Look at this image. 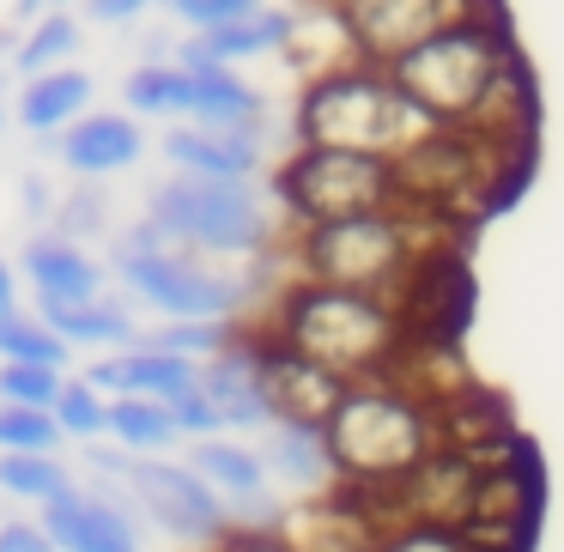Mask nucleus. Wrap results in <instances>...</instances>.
Returning <instances> with one entry per match:
<instances>
[{"mask_svg": "<svg viewBox=\"0 0 564 552\" xmlns=\"http://www.w3.org/2000/svg\"><path fill=\"white\" fill-rule=\"evenodd\" d=\"M322 443H328L334 479L370 498L443 450V407L401 377L346 382L340 407L322 419Z\"/></svg>", "mask_w": 564, "mask_h": 552, "instance_id": "f257e3e1", "label": "nucleus"}, {"mask_svg": "<svg viewBox=\"0 0 564 552\" xmlns=\"http://www.w3.org/2000/svg\"><path fill=\"white\" fill-rule=\"evenodd\" d=\"M261 334L285 353L334 370L340 382L401 377V358H406V316L389 297L316 285V280L285 285V297L273 304V322Z\"/></svg>", "mask_w": 564, "mask_h": 552, "instance_id": "f03ea898", "label": "nucleus"}, {"mask_svg": "<svg viewBox=\"0 0 564 552\" xmlns=\"http://www.w3.org/2000/svg\"><path fill=\"white\" fill-rule=\"evenodd\" d=\"M292 256L304 280L389 297L401 310L413 280L437 261V219L389 207V213H358V219H334V225H304Z\"/></svg>", "mask_w": 564, "mask_h": 552, "instance_id": "7ed1b4c3", "label": "nucleus"}, {"mask_svg": "<svg viewBox=\"0 0 564 552\" xmlns=\"http://www.w3.org/2000/svg\"><path fill=\"white\" fill-rule=\"evenodd\" d=\"M431 128L437 122H425V116L401 98V86L370 62L310 79L304 98H297V147L365 152V159L394 164L401 152H413Z\"/></svg>", "mask_w": 564, "mask_h": 552, "instance_id": "20e7f679", "label": "nucleus"}, {"mask_svg": "<svg viewBox=\"0 0 564 552\" xmlns=\"http://www.w3.org/2000/svg\"><path fill=\"white\" fill-rule=\"evenodd\" d=\"M116 273H122L128 292L147 297L152 310H164L171 322H237V310H243V280L164 243V231L152 219H140L116 243Z\"/></svg>", "mask_w": 564, "mask_h": 552, "instance_id": "39448f33", "label": "nucleus"}, {"mask_svg": "<svg viewBox=\"0 0 564 552\" xmlns=\"http://www.w3.org/2000/svg\"><path fill=\"white\" fill-rule=\"evenodd\" d=\"M152 225L176 249H207V256H261L273 243V213L249 183H200V176H171L152 195Z\"/></svg>", "mask_w": 564, "mask_h": 552, "instance_id": "423d86ee", "label": "nucleus"}, {"mask_svg": "<svg viewBox=\"0 0 564 552\" xmlns=\"http://www.w3.org/2000/svg\"><path fill=\"white\" fill-rule=\"evenodd\" d=\"M273 195L285 201V213H292L297 225H334V219H358V213L401 207L389 159L334 152V147H297L292 159L273 171Z\"/></svg>", "mask_w": 564, "mask_h": 552, "instance_id": "0eeeda50", "label": "nucleus"}, {"mask_svg": "<svg viewBox=\"0 0 564 552\" xmlns=\"http://www.w3.org/2000/svg\"><path fill=\"white\" fill-rule=\"evenodd\" d=\"M116 486L134 498V510L147 516L152 528H164L183 546H219L231 534V510L225 498L183 462H159V455H128L122 479Z\"/></svg>", "mask_w": 564, "mask_h": 552, "instance_id": "6e6552de", "label": "nucleus"}, {"mask_svg": "<svg viewBox=\"0 0 564 552\" xmlns=\"http://www.w3.org/2000/svg\"><path fill=\"white\" fill-rule=\"evenodd\" d=\"M491 0H334L346 37H352L358 62L389 67L406 50L431 43L437 31H455L467 19H486Z\"/></svg>", "mask_w": 564, "mask_h": 552, "instance_id": "1a4fd4ad", "label": "nucleus"}, {"mask_svg": "<svg viewBox=\"0 0 564 552\" xmlns=\"http://www.w3.org/2000/svg\"><path fill=\"white\" fill-rule=\"evenodd\" d=\"M37 528L55 540V552H140V510L116 479L55 491Z\"/></svg>", "mask_w": 564, "mask_h": 552, "instance_id": "9d476101", "label": "nucleus"}, {"mask_svg": "<svg viewBox=\"0 0 564 552\" xmlns=\"http://www.w3.org/2000/svg\"><path fill=\"white\" fill-rule=\"evenodd\" d=\"M249 353H256V370H261V389H268V413L273 425H316L340 407L346 382L334 377V370L310 365V358L285 353V346H273L268 334H243Z\"/></svg>", "mask_w": 564, "mask_h": 552, "instance_id": "9b49d317", "label": "nucleus"}, {"mask_svg": "<svg viewBox=\"0 0 564 552\" xmlns=\"http://www.w3.org/2000/svg\"><path fill=\"white\" fill-rule=\"evenodd\" d=\"M195 389L213 401V413H219L225 431H268L273 413H268V389H261V370H256V353H249V340L237 334L231 353L207 358V365H195Z\"/></svg>", "mask_w": 564, "mask_h": 552, "instance_id": "f8f14e48", "label": "nucleus"}, {"mask_svg": "<svg viewBox=\"0 0 564 552\" xmlns=\"http://www.w3.org/2000/svg\"><path fill=\"white\" fill-rule=\"evenodd\" d=\"M91 389L110 401V394H140V401H171V394H183L188 382H195V365L176 353H164V346L152 340H134L122 346V358H104V365H91Z\"/></svg>", "mask_w": 564, "mask_h": 552, "instance_id": "ddd939ff", "label": "nucleus"}, {"mask_svg": "<svg viewBox=\"0 0 564 552\" xmlns=\"http://www.w3.org/2000/svg\"><path fill=\"white\" fill-rule=\"evenodd\" d=\"M140 152H147V134H140L134 116H79L74 128L62 134V164L74 176H116L128 171V164H140Z\"/></svg>", "mask_w": 564, "mask_h": 552, "instance_id": "4468645a", "label": "nucleus"}, {"mask_svg": "<svg viewBox=\"0 0 564 552\" xmlns=\"http://www.w3.org/2000/svg\"><path fill=\"white\" fill-rule=\"evenodd\" d=\"M164 159L176 164V176L249 183L261 164V147L249 134H219V128H176V134H164Z\"/></svg>", "mask_w": 564, "mask_h": 552, "instance_id": "2eb2a0df", "label": "nucleus"}, {"mask_svg": "<svg viewBox=\"0 0 564 552\" xmlns=\"http://www.w3.org/2000/svg\"><path fill=\"white\" fill-rule=\"evenodd\" d=\"M188 116H195V128L261 140L268 104H261V91H249L231 67H200V74H188Z\"/></svg>", "mask_w": 564, "mask_h": 552, "instance_id": "dca6fc26", "label": "nucleus"}, {"mask_svg": "<svg viewBox=\"0 0 564 552\" xmlns=\"http://www.w3.org/2000/svg\"><path fill=\"white\" fill-rule=\"evenodd\" d=\"M25 280L37 285V297H62V304H79V297H104V268L67 237H31L25 256H19Z\"/></svg>", "mask_w": 564, "mask_h": 552, "instance_id": "f3484780", "label": "nucleus"}, {"mask_svg": "<svg viewBox=\"0 0 564 552\" xmlns=\"http://www.w3.org/2000/svg\"><path fill=\"white\" fill-rule=\"evenodd\" d=\"M43 310V328L62 334L67 346H134V316H128V304H116V297H79V304H62V297H37Z\"/></svg>", "mask_w": 564, "mask_h": 552, "instance_id": "a211bd4d", "label": "nucleus"}, {"mask_svg": "<svg viewBox=\"0 0 564 552\" xmlns=\"http://www.w3.org/2000/svg\"><path fill=\"white\" fill-rule=\"evenodd\" d=\"M188 467H195L213 491H219L225 510H237V504H249V498H261V491H268L261 450H249V443H237V437H200L195 450H188Z\"/></svg>", "mask_w": 564, "mask_h": 552, "instance_id": "6ab92c4d", "label": "nucleus"}, {"mask_svg": "<svg viewBox=\"0 0 564 552\" xmlns=\"http://www.w3.org/2000/svg\"><path fill=\"white\" fill-rule=\"evenodd\" d=\"M86 104H91V79L79 67H50V74L25 79V91H19V122L31 134H55V128H74L86 116Z\"/></svg>", "mask_w": 564, "mask_h": 552, "instance_id": "aec40b11", "label": "nucleus"}, {"mask_svg": "<svg viewBox=\"0 0 564 552\" xmlns=\"http://www.w3.org/2000/svg\"><path fill=\"white\" fill-rule=\"evenodd\" d=\"M261 467H268V479H285L292 491H316V486H328V479H334L328 443H322L316 425H268Z\"/></svg>", "mask_w": 564, "mask_h": 552, "instance_id": "412c9836", "label": "nucleus"}, {"mask_svg": "<svg viewBox=\"0 0 564 552\" xmlns=\"http://www.w3.org/2000/svg\"><path fill=\"white\" fill-rule=\"evenodd\" d=\"M285 55L304 79H322V74H340V67H358V50L346 37L340 13L322 7V13H292V37H285Z\"/></svg>", "mask_w": 564, "mask_h": 552, "instance_id": "4be33fe9", "label": "nucleus"}, {"mask_svg": "<svg viewBox=\"0 0 564 552\" xmlns=\"http://www.w3.org/2000/svg\"><path fill=\"white\" fill-rule=\"evenodd\" d=\"M285 37H292V13H280V7H256L249 19H231V25H219V31H195L188 43H195L207 62L231 67V62H249V55L285 50Z\"/></svg>", "mask_w": 564, "mask_h": 552, "instance_id": "5701e85b", "label": "nucleus"}, {"mask_svg": "<svg viewBox=\"0 0 564 552\" xmlns=\"http://www.w3.org/2000/svg\"><path fill=\"white\" fill-rule=\"evenodd\" d=\"M110 431L128 455H164L176 443V425L164 413V401H140V394H110Z\"/></svg>", "mask_w": 564, "mask_h": 552, "instance_id": "b1692460", "label": "nucleus"}, {"mask_svg": "<svg viewBox=\"0 0 564 552\" xmlns=\"http://www.w3.org/2000/svg\"><path fill=\"white\" fill-rule=\"evenodd\" d=\"M128 116H188V74L176 62H147L122 86Z\"/></svg>", "mask_w": 564, "mask_h": 552, "instance_id": "393cba45", "label": "nucleus"}, {"mask_svg": "<svg viewBox=\"0 0 564 552\" xmlns=\"http://www.w3.org/2000/svg\"><path fill=\"white\" fill-rule=\"evenodd\" d=\"M67 353H74V346H67L62 334H50L37 316H25V310L0 322V358H7V365H43V370H62V365H67Z\"/></svg>", "mask_w": 564, "mask_h": 552, "instance_id": "a878e982", "label": "nucleus"}, {"mask_svg": "<svg viewBox=\"0 0 564 552\" xmlns=\"http://www.w3.org/2000/svg\"><path fill=\"white\" fill-rule=\"evenodd\" d=\"M74 486L62 455H0V491H13L25 504H50L55 491Z\"/></svg>", "mask_w": 564, "mask_h": 552, "instance_id": "bb28decb", "label": "nucleus"}, {"mask_svg": "<svg viewBox=\"0 0 564 552\" xmlns=\"http://www.w3.org/2000/svg\"><path fill=\"white\" fill-rule=\"evenodd\" d=\"M74 50H79V25L67 13H50V19H37V25H31V37L13 50V67L25 79H37V74H50V67H62Z\"/></svg>", "mask_w": 564, "mask_h": 552, "instance_id": "cd10ccee", "label": "nucleus"}, {"mask_svg": "<svg viewBox=\"0 0 564 552\" xmlns=\"http://www.w3.org/2000/svg\"><path fill=\"white\" fill-rule=\"evenodd\" d=\"M365 552H486L467 528H437V522H389Z\"/></svg>", "mask_w": 564, "mask_h": 552, "instance_id": "c85d7f7f", "label": "nucleus"}, {"mask_svg": "<svg viewBox=\"0 0 564 552\" xmlns=\"http://www.w3.org/2000/svg\"><path fill=\"white\" fill-rule=\"evenodd\" d=\"M237 334H243L237 322H171V328L147 334V340L164 346V353H176V358H188V365H207V358L231 353Z\"/></svg>", "mask_w": 564, "mask_h": 552, "instance_id": "c756f323", "label": "nucleus"}, {"mask_svg": "<svg viewBox=\"0 0 564 552\" xmlns=\"http://www.w3.org/2000/svg\"><path fill=\"white\" fill-rule=\"evenodd\" d=\"M50 419L62 425V437H91V443H98L104 425H110V401H104V394L91 389L86 377H79V382H62V394H55Z\"/></svg>", "mask_w": 564, "mask_h": 552, "instance_id": "7c9ffc66", "label": "nucleus"}, {"mask_svg": "<svg viewBox=\"0 0 564 552\" xmlns=\"http://www.w3.org/2000/svg\"><path fill=\"white\" fill-rule=\"evenodd\" d=\"M62 425L43 407H0V455H55Z\"/></svg>", "mask_w": 564, "mask_h": 552, "instance_id": "2f4dec72", "label": "nucleus"}, {"mask_svg": "<svg viewBox=\"0 0 564 552\" xmlns=\"http://www.w3.org/2000/svg\"><path fill=\"white\" fill-rule=\"evenodd\" d=\"M62 382H67L62 370H43V365H0V401L7 407H43V413H50Z\"/></svg>", "mask_w": 564, "mask_h": 552, "instance_id": "473e14b6", "label": "nucleus"}, {"mask_svg": "<svg viewBox=\"0 0 564 552\" xmlns=\"http://www.w3.org/2000/svg\"><path fill=\"white\" fill-rule=\"evenodd\" d=\"M164 413H171V425H176V437H188V443H200V437H219V413H213V401L207 394L195 389V382H188L183 394H171V401H164Z\"/></svg>", "mask_w": 564, "mask_h": 552, "instance_id": "72a5a7b5", "label": "nucleus"}, {"mask_svg": "<svg viewBox=\"0 0 564 552\" xmlns=\"http://www.w3.org/2000/svg\"><path fill=\"white\" fill-rule=\"evenodd\" d=\"M104 195L98 188H79V195H67L62 207H55V237H67V243H79V237L104 231Z\"/></svg>", "mask_w": 564, "mask_h": 552, "instance_id": "f704fd0d", "label": "nucleus"}, {"mask_svg": "<svg viewBox=\"0 0 564 552\" xmlns=\"http://www.w3.org/2000/svg\"><path fill=\"white\" fill-rule=\"evenodd\" d=\"M171 7H176V19H188L195 31H219V25H231V19H249L261 0H171Z\"/></svg>", "mask_w": 564, "mask_h": 552, "instance_id": "c9c22d12", "label": "nucleus"}, {"mask_svg": "<svg viewBox=\"0 0 564 552\" xmlns=\"http://www.w3.org/2000/svg\"><path fill=\"white\" fill-rule=\"evenodd\" d=\"M219 552H304V546L292 534H280V528H231L219 540Z\"/></svg>", "mask_w": 564, "mask_h": 552, "instance_id": "e433bc0d", "label": "nucleus"}, {"mask_svg": "<svg viewBox=\"0 0 564 552\" xmlns=\"http://www.w3.org/2000/svg\"><path fill=\"white\" fill-rule=\"evenodd\" d=\"M0 552H55V540L37 522H7L0 528Z\"/></svg>", "mask_w": 564, "mask_h": 552, "instance_id": "4c0bfd02", "label": "nucleus"}, {"mask_svg": "<svg viewBox=\"0 0 564 552\" xmlns=\"http://www.w3.org/2000/svg\"><path fill=\"white\" fill-rule=\"evenodd\" d=\"M152 0H86V13L98 19V25H128L134 13H147Z\"/></svg>", "mask_w": 564, "mask_h": 552, "instance_id": "58836bf2", "label": "nucleus"}, {"mask_svg": "<svg viewBox=\"0 0 564 552\" xmlns=\"http://www.w3.org/2000/svg\"><path fill=\"white\" fill-rule=\"evenodd\" d=\"M7 316H19V280H13V268L0 261V322Z\"/></svg>", "mask_w": 564, "mask_h": 552, "instance_id": "ea45409f", "label": "nucleus"}, {"mask_svg": "<svg viewBox=\"0 0 564 552\" xmlns=\"http://www.w3.org/2000/svg\"><path fill=\"white\" fill-rule=\"evenodd\" d=\"M25 207H31V219H43V213H50V201H43V183H37V176H25Z\"/></svg>", "mask_w": 564, "mask_h": 552, "instance_id": "a19ab883", "label": "nucleus"}, {"mask_svg": "<svg viewBox=\"0 0 564 552\" xmlns=\"http://www.w3.org/2000/svg\"><path fill=\"white\" fill-rule=\"evenodd\" d=\"M43 7H50V0H19V13H43Z\"/></svg>", "mask_w": 564, "mask_h": 552, "instance_id": "79ce46f5", "label": "nucleus"}, {"mask_svg": "<svg viewBox=\"0 0 564 552\" xmlns=\"http://www.w3.org/2000/svg\"><path fill=\"white\" fill-rule=\"evenodd\" d=\"M0 134H7V110H0Z\"/></svg>", "mask_w": 564, "mask_h": 552, "instance_id": "37998d69", "label": "nucleus"}, {"mask_svg": "<svg viewBox=\"0 0 564 552\" xmlns=\"http://www.w3.org/2000/svg\"><path fill=\"white\" fill-rule=\"evenodd\" d=\"M0 86H7V67H0Z\"/></svg>", "mask_w": 564, "mask_h": 552, "instance_id": "c03bdc74", "label": "nucleus"}]
</instances>
